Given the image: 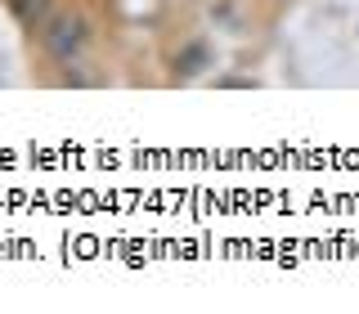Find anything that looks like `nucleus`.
<instances>
[{
    "mask_svg": "<svg viewBox=\"0 0 359 314\" xmlns=\"http://www.w3.org/2000/svg\"><path fill=\"white\" fill-rule=\"evenodd\" d=\"M175 63L184 67V72H198V63H207V50H202V45H189L184 59H175Z\"/></svg>",
    "mask_w": 359,
    "mask_h": 314,
    "instance_id": "obj_3",
    "label": "nucleus"
},
{
    "mask_svg": "<svg viewBox=\"0 0 359 314\" xmlns=\"http://www.w3.org/2000/svg\"><path fill=\"white\" fill-rule=\"evenodd\" d=\"M9 9H14V18L22 27H41L50 18V0H9Z\"/></svg>",
    "mask_w": 359,
    "mask_h": 314,
    "instance_id": "obj_2",
    "label": "nucleus"
},
{
    "mask_svg": "<svg viewBox=\"0 0 359 314\" xmlns=\"http://www.w3.org/2000/svg\"><path fill=\"white\" fill-rule=\"evenodd\" d=\"M36 32H41L45 54L59 59V63H72L76 54L86 50V41H90V22H86V14H76V9H59V14H50Z\"/></svg>",
    "mask_w": 359,
    "mask_h": 314,
    "instance_id": "obj_1",
    "label": "nucleus"
}]
</instances>
